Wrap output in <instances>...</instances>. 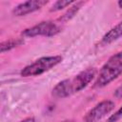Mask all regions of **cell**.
<instances>
[{
    "instance_id": "cell-1",
    "label": "cell",
    "mask_w": 122,
    "mask_h": 122,
    "mask_svg": "<svg viewBox=\"0 0 122 122\" xmlns=\"http://www.w3.org/2000/svg\"><path fill=\"white\" fill-rule=\"evenodd\" d=\"M120 74H122V60L112 56L99 71L93 88H103L116 79Z\"/></svg>"
},
{
    "instance_id": "cell-2",
    "label": "cell",
    "mask_w": 122,
    "mask_h": 122,
    "mask_svg": "<svg viewBox=\"0 0 122 122\" xmlns=\"http://www.w3.org/2000/svg\"><path fill=\"white\" fill-rule=\"evenodd\" d=\"M63 60L61 55H53V56H44L41 57L31 64L26 66L20 72L21 76L23 77H30V76H37L40 75L53 67L60 64Z\"/></svg>"
},
{
    "instance_id": "cell-3",
    "label": "cell",
    "mask_w": 122,
    "mask_h": 122,
    "mask_svg": "<svg viewBox=\"0 0 122 122\" xmlns=\"http://www.w3.org/2000/svg\"><path fill=\"white\" fill-rule=\"evenodd\" d=\"M61 31V28L52 21H43L22 31V35L26 37L46 36L51 37Z\"/></svg>"
},
{
    "instance_id": "cell-4",
    "label": "cell",
    "mask_w": 122,
    "mask_h": 122,
    "mask_svg": "<svg viewBox=\"0 0 122 122\" xmlns=\"http://www.w3.org/2000/svg\"><path fill=\"white\" fill-rule=\"evenodd\" d=\"M96 69L92 67V68H87L86 70L80 71L78 74H76L73 78L68 79L69 82V88L71 94H73L75 92H78L82 91L84 88H86L92 80L95 77L96 75Z\"/></svg>"
},
{
    "instance_id": "cell-5",
    "label": "cell",
    "mask_w": 122,
    "mask_h": 122,
    "mask_svg": "<svg viewBox=\"0 0 122 122\" xmlns=\"http://www.w3.org/2000/svg\"><path fill=\"white\" fill-rule=\"evenodd\" d=\"M115 107V104L112 100H103L91 109L83 118V122H97L98 120L109 114Z\"/></svg>"
},
{
    "instance_id": "cell-6",
    "label": "cell",
    "mask_w": 122,
    "mask_h": 122,
    "mask_svg": "<svg viewBox=\"0 0 122 122\" xmlns=\"http://www.w3.org/2000/svg\"><path fill=\"white\" fill-rule=\"evenodd\" d=\"M48 4V1L46 0H32V1H26L23 3L18 4L12 9V14L14 16H24L29 13L34 12L41 8H43L45 5Z\"/></svg>"
},
{
    "instance_id": "cell-7",
    "label": "cell",
    "mask_w": 122,
    "mask_h": 122,
    "mask_svg": "<svg viewBox=\"0 0 122 122\" xmlns=\"http://www.w3.org/2000/svg\"><path fill=\"white\" fill-rule=\"evenodd\" d=\"M120 37H122V22H119L117 25L112 27L109 31H107L102 37L100 44L102 46H106L118 40Z\"/></svg>"
},
{
    "instance_id": "cell-8",
    "label": "cell",
    "mask_w": 122,
    "mask_h": 122,
    "mask_svg": "<svg viewBox=\"0 0 122 122\" xmlns=\"http://www.w3.org/2000/svg\"><path fill=\"white\" fill-rule=\"evenodd\" d=\"M22 44H24V39L23 38H10L8 39L6 41H3L0 44V51L2 53L9 51L18 46H21Z\"/></svg>"
},
{
    "instance_id": "cell-9",
    "label": "cell",
    "mask_w": 122,
    "mask_h": 122,
    "mask_svg": "<svg viewBox=\"0 0 122 122\" xmlns=\"http://www.w3.org/2000/svg\"><path fill=\"white\" fill-rule=\"evenodd\" d=\"M83 4H84V2H81V1L80 2H75L74 4H72V6H71L70 9L59 18V20L61 22H67V21L71 20L78 12V10H80V8L82 7Z\"/></svg>"
},
{
    "instance_id": "cell-10",
    "label": "cell",
    "mask_w": 122,
    "mask_h": 122,
    "mask_svg": "<svg viewBox=\"0 0 122 122\" xmlns=\"http://www.w3.org/2000/svg\"><path fill=\"white\" fill-rule=\"evenodd\" d=\"M75 1H68V0H58L55 3H53V5L51 6V8L50 9L51 12H55L58 10H61L67 7L71 6L72 4H74Z\"/></svg>"
},
{
    "instance_id": "cell-11",
    "label": "cell",
    "mask_w": 122,
    "mask_h": 122,
    "mask_svg": "<svg viewBox=\"0 0 122 122\" xmlns=\"http://www.w3.org/2000/svg\"><path fill=\"white\" fill-rule=\"evenodd\" d=\"M121 119H122V106H121L113 114H112V115L107 119L106 122H118V121L121 120Z\"/></svg>"
},
{
    "instance_id": "cell-12",
    "label": "cell",
    "mask_w": 122,
    "mask_h": 122,
    "mask_svg": "<svg viewBox=\"0 0 122 122\" xmlns=\"http://www.w3.org/2000/svg\"><path fill=\"white\" fill-rule=\"evenodd\" d=\"M113 95L117 99H122V85H120L118 88H116V90L113 92Z\"/></svg>"
},
{
    "instance_id": "cell-13",
    "label": "cell",
    "mask_w": 122,
    "mask_h": 122,
    "mask_svg": "<svg viewBox=\"0 0 122 122\" xmlns=\"http://www.w3.org/2000/svg\"><path fill=\"white\" fill-rule=\"evenodd\" d=\"M20 122H35V119H34V117H27Z\"/></svg>"
},
{
    "instance_id": "cell-14",
    "label": "cell",
    "mask_w": 122,
    "mask_h": 122,
    "mask_svg": "<svg viewBox=\"0 0 122 122\" xmlns=\"http://www.w3.org/2000/svg\"><path fill=\"white\" fill-rule=\"evenodd\" d=\"M114 58H116V59H119V60H122V51H119V52H117V53H115L114 55H112Z\"/></svg>"
},
{
    "instance_id": "cell-15",
    "label": "cell",
    "mask_w": 122,
    "mask_h": 122,
    "mask_svg": "<svg viewBox=\"0 0 122 122\" xmlns=\"http://www.w3.org/2000/svg\"><path fill=\"white\" fill-rule=\"evenodd\" d=\"M117 5H118V7H119V8H121V9H122V1H118V2H117Z\"/></svg>"
},
{
    "instance_id": "cell-16",
    "label": "cell",
    "mask_w": 122,
    "mask_h": 122,
    "mask_svg": "<svg viewBox=\"0 0 122 122\" xmlns=\"http://www.w3.org/2000/svg\"><path fill=\"white\" fill-rule=\"evenodd\" d=\"M62 122H75L74 120H71V119H67V120H64Z\"/></svg>"
}]
</instances>
